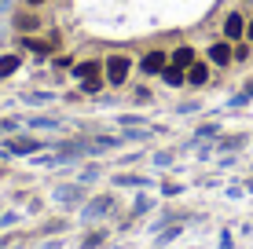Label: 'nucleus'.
Masks as SVG:
<instances>
[{"mask_svg":"<svg viewBox=\"0 0 253 249\" xmlns=\"http://www.w3.org/2000/svg\"><path fill=\"white\" fill-rule=\"evenodd\" d=\"M176 235H180V227H176V224H172L169 231H162V235H158V242H172V238H176Z\"/></svg>","mask_w":253,"mask_h":249,"instance_id":"21","label":"nucleus"},{"mask_svg":"<svg viewBox=\"0 0 253 249\" xmlns=\"http://www.w3.org/2000/svg\"><path fill=\"white\" fill-rule=\"evenodd\" d=\"M33 150H41V140H26V136L7 140V154H33Z\"/></svg>","mask_w":253,"mask_h":249,"instance_id":"9","label":"nucleus"},{"mask_svg":"<svg viewBox=\"0 0 253 249\" xmlns=\"http://www.w3.org/2000/svg\"><path fill=\"white\" fill-rule=\"evenodd\" d=\"M74 77L81 81V92H88V96H95V92L107 84L103 63H95V59H88V63H77V66H74Z\"/></svg>","mask_w":253,"mask_h":249,"instance_id":"1","label":"nucleus"},{"mask_svg":"<svg viewBox=\"0 0 253 249\" xmlns=\"http://www.w3.org/2000/svg\"><path fill=\"white\" fill-rule=\"evenodd\" d=\"M15 26H19L22 33H33L41 22H37V15H30V11H19V15H15Z\"/></svg>","mask_w":253,"mask_h":249,"instance_id":"13","label":"nucleus"},{"mask_svg":"<svg viewBox=\"0 0 253 249\" xmlns=\"http://www.w3.org/2000/svg\"><path fill=\"white\" fill-rule=\"evenodd\" d=\"M51 198H55L59 205H66V209L84 205V183H59L55 191H51Z\"/></svg>","mask_w":253,"mask_h":249,"instance_id":"2","label":"nucleus"},{"mask_svg":"<svg viewBox=\"0 0 253 249\" xmlns=\"http://www.w3.org/2000/svg\"><path fill=\"white\" fill-rule=\"evenodd\" d=\"M19 249H22V246H19Z\"/></svg>","mask_w":253,"mask_h":249,"instance_id":"33","label":"nucleus"},{"mask_svg":"<svg viewBox=\"0 0 253 249\" xmlns=\"http://www.w3.org/2000/svg\"><path fill=\"white\" fill-rule=\"evenodd\" d=\"M224 37H228V40H239V37H246V19H242L239 11H231L228 19H224Z\"/></svg>","mask_w":253,"mask_h":249,"instance_id":"6","label":"nucleus"},{"mask_svg":"<svg viewBox=\"0 0 253 249\" xmlns=\"http://www.w3.org/2000/svg\"><path fill=\"white\" fill-rule=\"evenodd\" d=\"M151 198H143V194H139V198H136V213H151Z\"/></svg>","mask_w":253,"mask_h":249,"instance_id":"22","label":"nucleus"},{"mask_svg":"<svg viewBox=\"0 0 253 249\" xmlns=\"http://www.w3.org/2000/svg\"><path fill=\"white\" fill-rule=\"evenodd\" d=\"M246 59H250V48L239 44V48H235V63H246Z\"/></svg>","mask_w":253,"mask_h":249,"instance_id":"23","label":"nucleus"},{"mask_svg":"<svg viewBox=\"0 0 253 249\" xmlns=\"http://www.w3.org/2000/svg\"><path fill=\"white\" fill-rule=\"evenodd\" d=\"M19 66H22V59H19V55H0V77L19 73Z\"/></svg>","mask_w":253,"mask_h":249,"instance_id":"12","label":"nucleus"},{"mask_svg":"<svg viewBox=\"0 0 253 249\" xmlns=\"http://www.w3.org/2000/svg\"><path fill=\"white\" fill-rule=\"evenodd\" d=\"M51 48H55V44H44V40H26V51H33V55H41V59L51 55Z\"/></svg>","mask_w":253,"mask_h":249,"instance_id":"15","label":"nucleus"},{"mask_svg":"<svg viewBox=\"0 0 253 249\" xmlns=\"http://www.w3.org/2000/svg\"><path fill=\"white\" fill-rule=\"evenodd\" d=\"M213 136H220V125H202L198 128V140H213Z\"/></svg>","mask_w":253,"mask_h":249,"instance_id":"19","label":"nucleus"},{"mask_svg":"<svg viewBox=\"0 0 253 249\" xmlns=\"http://www.w3.org/2000/svg\"><path fill=\"white\" fill-rule=\"evenodd\" d=\"M44 249H63V246H59V238H55V242H44Z\"/></svg>","mask_w":253,"mask_h":249,"instance_id":"28","label":"nucleus"},{"mask_svg":"<svg viewBox=\"0 0 253 249\" xmlns=\"http://www.w3.org/2000/svg\"><path fill=\"white\" fill-rule=\"evenodd\" d=\"M110 205H114V198H110V194H99V198H92V202L81 205V216L84 220H99L103 213H110Z\"/></svg>","mask_w":253,"mask_h":249,"instance_id":"4","label":"nucleus"},{"mask_svg":"<svg viewBox=\"0 0 253 249\" xmlns=\"http://www.w3.org/2000/svg\"><path fill=\"white\" fill-rule=\"evenodd\" d=\"M55 117H30V128H55Z\"/></svg>","mask_w":253,"mask_h":249,"instance_id":"18","label":"nucleus"},{"mask_svg":"<svg viewBox=\"0 0 253 249\" xmlns=\"http://www.w3.org/2000/svg\"><path fill=\"white\" fill-rule=\"evenodd\" d=\"M169 161H172V154H169V150H162V154H154V165H169Z\"/></svg>","mask_w":253,"mask_h":249,"instance_id":"25","label":"nucleus"},{"mask_svg":"<svg viewBox=\"0 0 253 249\" xmlns=\"http://www.w3.org/2000/svg\"><path fill=\"white\" fill-rule=\"evenodd\" d=\"M95 176H99V165H88V169H84V173H81V183H92Z\"/></svg>","mask_w":253,"mask_h":249,"instance_id":"20","label":"nucleus"},{"mask_svg":"<svg viewBox=\"0 0 253 249\" xmlns=\"http://www.w3.org/2000/svg\"><path fill=\"white\" fill-rule=\"evenodd\" d=\"M0 246H4V242H0Z\"/></svg>","mask_w":253,"mask_h":249,"instance_id":"32","label":"nucleus"},{"mask_svg":"<svg viewBox=\"0 0 253 249\" xmlns=\"http://www.w3.org/2000/svg\"><path fill=\"white\" fill-rule=\"evenodd\" d=\"M114 183H118V187H147L151 179H147V176H118Z\"/></svg>","mask_w":253,"mask_h":249,"instance_id":"16","label":"nucleus"},{"mask_svg":"<svg viewBox=\"0 0 253 249\" xmlns=\"http://www.w3.org/2000/svg\"><path fill=\"white\" fill-rule=\"evenodd\" d=\"M172 66H180V70H191V66H195V48L180 44L176 51H172Z\"/></svg>","mask_w":253,"mask_h":249,"instance_id":"10","label":"nucleus"},{"mask_svg":"<svg viewBox=\"0 0 253 249\" xmlns=\"http://www.w3.org/2000/svg\"><path fill=\"white\" fill-rule=\"evenodd\" d=\"M162 77V84H169V88H180V84H187V70H180V66H165V70L158 73Z\"/></svg>","mask_w":253,"mask_h":249,"instance_id":"8","label":"nucleus"},{"mask_svg":"<svg viewBox=\"0 0 253 249\" xmlns=\"http://www.w3.org/2000/svg\"><path fill=\"white\" fill-rule=\"evenodd\" d=\"M165 66H169V55H165V51H147L143 63H139V70L143 73H162Z\"/></svg>","mask_w":253,"mask_h":249,"instance_id":"5","label":"nucleus"},{"mask_svg":"<svg viewBox=\"0 0 253 249\" xmlns=\"http://www.w3.org/2000/svg\"><path fill=\"white\" fill-rule=\"evenodd\" d=\"M246 37H250V40H253V22H250V26H246Z\"/></svg>","mask_w":253,"mask_h":249,"instance_id":"29","label":"nucleus"},{"mask_svg":"<svg viewBox=\"0 0 253 249\" xmlns=\"http://www.w3.org/2000/svg\"><path fill=\"white\" fill-rule=\"evenodd\" d=\"M187 84H195V88L209 84V66H206V63H195V66L187 70Z\"/></svg>","mask_w":253,"mask_h":249,"instance_id":"11","label":"nucleus"},{"mask_svg":"<svg viewBox=\"0 0 253 249\" xmlns=\"http://www.w3.org/2000/svg\"><path fill=\"white\" fill-rule=\"evenodd\" d=\"M51 96H44V92H30V96H26V103H48Z\"/></svg>","mask_w":253,"mask_h":249,"instance_id":"24","label":"nucleus"},{"mask_svg":"<svg viewBox=\"0 0 253 249\" xmlns=\"http://www.w3.org/2000/svg\"><path fill=\"white\" fill-rule=\"evenodd\" d=\"M15 128V121H0V132H11Z\"/></svg>","mask_w":253,"mask_h":249,"instance_id":"27","label":"nucleus"},{"mask_svg":"<svg viewBox=\"0 0 253 249\" xmlns=\"http://www.w3.org/2000/svg\"><path fill=\"white\" fill-rule=\"evenodd\" d=\"M209 59H213V63H216V66H228V63H231V59H235V48L228 44V40H216V44H213V48H209Z\"/></svg>","mask_w":253,"mask_h":249,"instance_id":"7","label":"nucleus"},{"mask_svg":"<svg viewBox=\"0 0 253 249\" xmlns=\"http://www.w3.org/2000/svg\"><path fill=\"white\" fill-rule=\"evenodd\" d=\"M103 73H107V84L121 88L125 77H128V55H110L107 63H103Z\"/></svg>","mask_w":253,"mask_h":249,"instance_id":"3","label":"nucleus"},{"mask_svg":"<svg viewBox=\"0 0 253 249\" xmlns=\"http://www.w3.org/2000/svg\"><path fill=\"white\" fill-rule=\"evenodd\" d=\"M30 4H41V0H30Z\"/></svg>","mask_w":253,"mask_h":249,"instance_id":"31","label":"nucleus"},{"mask_svg":"<svg viewBox=\"0 0 253 249\" xmlns=\"http://www.w3.org/2000/svg\"><path fill=\"white\" fill-rule=\"evenodd\" d=\"M242 143H246V136H224V140H220V150H239Z\"/></svg>","mask_w":253,"mask_h":249,"instance_id":"17","label":"nucleus"},{"mask_svg":"<svg viewBox=\"0 0 253 249\" xmlns=\"http://www.w3.org/2000/svg\"><path fill=\"white\" fill-rule=\"evenodd\" d=\"M246 191H253V179H246Z\"/></svg>","mask_w":253,"mask_h":249,"instance_id":"30","label":"nucleus"},{"mask_svg":"<svg viewBox=\"0 0 253 249\" xmlns=\"http://www.w3.org/2000/svg\"><path fill=\"white\" fill-rule=\"evenodd\" d=\"M242 96H246V99H253V81H246V88H242Z\"/></svg>","mask_w":253,"mask_h":249,"instance_id":"26","label":"nucleus"},{"mask_svg":"<svg viewBox=\"0 0 253 249\" xmlns=\"http://www.w3.org/2000/svg\"><path fill=\"white\" fill-rule=\"evenodd\" d=\"M103 242H107V231H92V235L81 238V249H95V246H103Z\"/></svg>","mask_w":253,"mask_h":249,"instance_id":"14","label":"nucleus"}]
</instances>
